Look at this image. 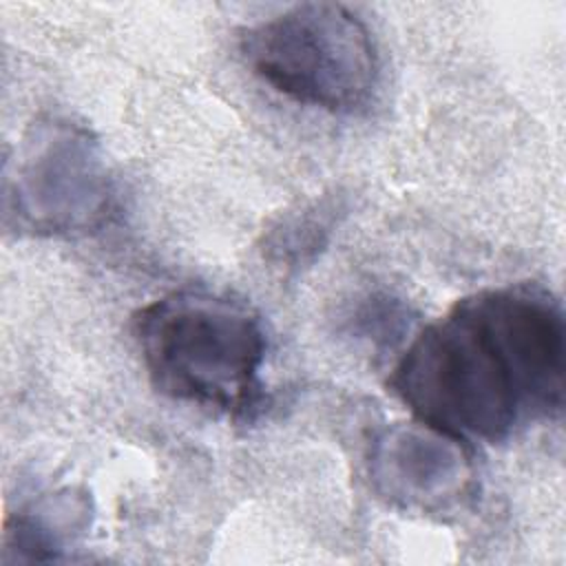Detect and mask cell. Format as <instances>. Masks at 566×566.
Instances as JSON below:
<instances>
[{"label": "cell", "mask_w": 566, "mask_h": 566, "mask_svg": "<svg viewBox=\"0 0 566 566\" xmlns=\"http://www.w3.org/2000/svg\"><path fill=\"white\" fill-rule=\"evenodd\" d=\"M133 336L164 396L232 420L261 405L268 338L245 303L208 290H177L133 316Z\"/></svg>", "instance_id": "2"}, {"label": "cell", "mask_w": 566, "mask_h": 566, "mask_svg": "<svg viewBox=\"0 0 566 566\" xmlns=\"http://www.w3.org/2000/svg\"><path fill=\"white\" fill-rule=\"evenodd\" d=\"M84 517L86 502L71 491L44 497L9 520L4 551L18 562H51L64 551L75 528H84Z\"/></svg>", "instance_id": "6"}, {"label": "cell", "mask_w": 566, "mask_h": 566, "mask_svg": "<svg viewBox=\"0 0 566 566\" xmlns=\"http://www.w3.org/2000/svg\"><path fill=\"white\" fill-rule=\"evenodd\" d=\"M113 206V181L95 135L69 117H42L7 159L4 223L35 237L97 230Z\"/></svg>", "instance_id": "4"}, {"label": "cell", "mask_w": 566, "mask_h": 566, "mask_svg": "<svg viewBox=\"0 0 566 566\" xmlns=\"http://www.w3.org/2000/svg\"><path fill=\"white\" fill-rule=\"evenodd\" d=\"M566 327L539 283L484 287L424 325L389 374L391 394L462 442H504L564 411Z\"/></svg>", "instance_id": "1"}, {"label": "cell", "mask_w": 566, "mask_h": 566, "mask_svg": "<svg viewBox=\"0 0 566 566\" xmlns=\"http://www.w3.org/2000/svg\"><path fill=\"white\" fill-rule=\"evenodd\" d=\"M245 64L276 93L327 113L365 108L378 86L369 27L340 2H301L239 38Z\"/></svg>", "instance_id": "3"}, {"label": "cell", "mask_w": 566, "mask_h": 566, "mask_svg": "<svg viewBox=\"0 0 566 566\" xmlns=\"http://www.w3.org/2000/svg\"><path fill=\"white\" fill-rule=\"evenodd\" d=\"M334 226L332 206H307L283 219L265 241V254L281 263H305L325 243Z\"/></svg>", "instance_id": "7"}, {"label": "cell", "mask_w": 566, "mask_h": 566, "mask_svg": "<svg viewBox=\"0 0 566 566\" xmlns=\"http://www.w3.org/2000/svg\"><path fill=\"white\" fill-rule=\"evenodd\" d=\"M473 478L467 442L416 418L382 429L369 449L374 491L402 511L444 513L471 495Z\"/></svg>", "instance_id": "5"}]
</instances>
